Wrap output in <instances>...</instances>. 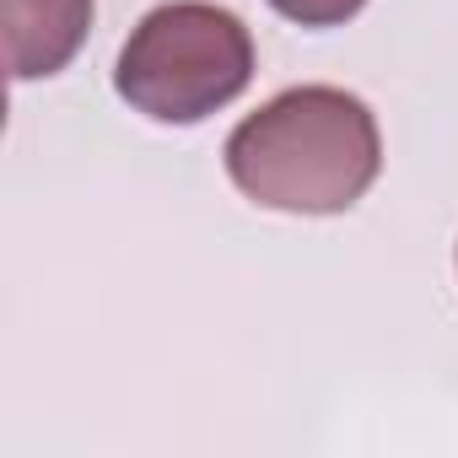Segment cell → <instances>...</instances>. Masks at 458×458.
Instances as JSON below:
<instances>
[{
	"mask_svg": "<svg viewBox=\"0 0 458 458\" xmlns=\"http://www.w3.org/2000/svg\"><path fill=\"white\" fill-rule=\"evenodd\" d=\"M226 178L254 205L340 216L383 173L372 108L345 87H286L226 135Z\"/></svg>",
	"mask_w": 458,
	"mask_h": 458,
	"instance_id": "1",
	"label": "cell"
},
{
	"mask_svg": "<svg viewBox=\"0 0 458 458\" xmlns=\"http://www.w3.org/2000/svg\"><path fill=\"white\" fill-rule=\"evenodd\" d=\"M270 6L297 28H340L367 6V0H270Z\"/></svg>",
	"mask_w": 458,
	"mask_h": 458,
	"instance_id": "4",
	"label": "cell"
},
{
	"mask_svg": "<svg viewBox=\"0 0 458 458\" xmlns=\"http://www.w3.org/2000/svg\"><path fill=\"white\" fill-rule=\"evenodd\" d=\"M254 81V33L216 0L151 6L114 65L119 98L157 124H199L238 103Z\"/></svg>",
	"mask_w": 458,
	"mask_h": 458,
	"instance_id": "2",
	"label": "cell"
},
{
	"mask_svg": "<svg viewBox=\"0 0 458 458\" xmlns=\"http://www.w3.org/2000/svg\"><path fill=\"white\" fill-rule=\"evenodd\" d=\"M98 0H6V65L17 81L60 76L87 33Z\"/></svg>",
	"mask_w": 458,
	"mask_h": 458,
	"instance_id": "3",
	"label": "cell"
}]
</instances>
